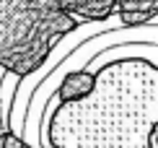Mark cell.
I'll return each instance as SVG.
<instances>
[{"instance_id": "obj_1", "label": "cell", "mask_w": 158, "mask_h": 148, "mask_svg": "<svg viewBox=\"0 0 158 148\" xmlns=\"http://www.w3.org/2000/svg\"><path fill=\"white\" fill-rule=\"evenodd\" d=\"M158 125V68L117 60L94 76L85 96L60 102L47 127L55 148H150Z\"/></svg>"}]
</instances>
